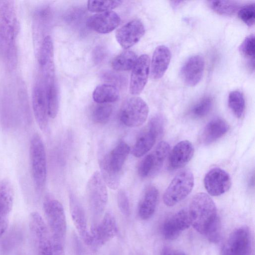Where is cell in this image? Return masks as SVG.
I'll list each match as a JSON object with an SVG mask.
<instances>
[{"label": "cell", "mask_w": 255, "mask_h": 255, "mask_svg": "<svg viewBox=\"0 0 255 255\" xmlns=\"http://www.w3.org/2000/svg\"><path fill=\"white\" fill-rule=\"evenodd\" d=\"M107 52L106 49L101 46H98L93 50L92 57L94 63L96 64L101 63L106 58Z\"/></svg>", "instance_id": "44"}, {"label": "cell", "mask_w": 255, "mask_h": 255, "mask_svg": "<svg viewBox=\"0 0 255 255\" xmlns=\"http://www.w3.org/2000/svg\"><path fill=\"white\" fill-rule=\"evenodd\" d=\"M0 114L4 124L11 123L15 115L13 99L10 94L4 91L0 97Z\"/></svg>", "instance_id": "30"}, {"label": "cell", "mask_w": 255, "mask_h": 255, "mask_svg": "<svg viewBox=\"0 0 255 255\" xmlns=\"http://www.w3.org/2000/svg\"><path fill=\"white\" fill-rule=\"evenodd\" d=\"M38 61L42 75L55 74L53 44L50 35L45 36L42 41L39 51Z\"/></svg>", "instance_id": "22"}, {"label": "cell", "mask_w": 255, "mask_h": 255, "mask_svg": "<svg viewBox=\"0 0 255 255\" xmlns=\"http://www.w3.org/2000/svg\"><path fill=\"white\" fill-rule=\"evenodd\" d=\"M175 255H188L185 253L183 252H176Z\"/></svg>", "instance_id": "47"}, {"label": "cell", "mask_w": 255, "mask_h": 255, "mask_svg": "<svg viewBox=\"0 0 255 255\" xmlns=\"http://www.w3.org/2000/svg\"><path fill=\"white\" fill-rule=\"evenodd\" d=\"M130 151L124 141L119 143L100 161L101 175L107 186L116 190L120 185L122 170Z\"/></svg>", "instance_id": "2"}, {"label": "cell", "mask_w": 255, "mask_h": 255, "mask_svg": "<svg viewBox=\"0 0 255 255\" xmlns=\"http://www.w3.org/2000/svg\"><path fill=\"white\" fill-rule=\"evenodd\" d=\"M250 243V233L244 227L234 231L222 248L221 255H245Z\"/></svg>", "instance_id": "13"}, {"label": "cell", "mask_w": 255, "mask_h": 255, "mask_svg": "<svg viewBox=\"0 0 255 255\" xmlns=\"http://www.w3.org/2000/svg\"><path fill=\"white\" fill-rule=\"evenodd\" d=\"M17 22L13 1L0 3V57L9 71L16 67L18 62L16 37Z\"/></svg>", "instance_id": "1"}, {"label": "cell", "mask_w": 255, "mask_h": 255, "mask_svg": "<svg viewBox=\"0 0 255 255\" xmlns=\"http://www.w3.org/2000/svg\"><path fill=\"white\" fill-rule=\"evenodd\" d=\"M121 22L120 16L109 11L98 13L89 17L86 25L90 29L101 34L108 33L117 28Z\"/></svg>", "instance_id": "18"}, {"label": "cell", "mask_w": 255, "mask_h": 255, "mask_svg": "<svg viewBox=\"0 0 255 255\" xmlns=\"http://www.w3.org/2000/svg\"><path fill=\"white\" fill-rule=\"evenodd\" d=\"M120 92L116 86L111 84L99 85L93 92V98L97 104H109L119 100Z\"/></svg>", "instance_id": "27"}, {"label": "cell", "mask_w": 255, "mask_h": 255, "mask_svg": "<svg viewBox=\"0 0 255 255\" xmlns=\"http://www.w3.org/2000/svg\"><path fill=\"white\" fill-rule=\"evenodd\" d=\"M32 105L34 116L39 128L45 131L48 125V115L45 87L39 78L33 89Z\"/></svg>", "instance_id": "11"}, {"label": "cell", "mask_w": 255, "mask_h": 255, "mask_svg": "<svg viewBox=\"0 0 255 255\" xmlns=\"http://www.w3.org/2000/svg\"><path fill=\"white\" fill-rule=\"evenodd\" d=\"M228 105L237 118H241L245 110V100L243 94L239 91L231 92L228 97Z\"/></svg>", "instance_id": "33"}, {"label": "cell", "mask_w": 255, "mask_h": 255, "mask_svg": "<svg viewBox=\"0 0 255 255\" xmlns=\"http://www.w3.org/2000/svg\"><path fill=\"white\" fill-rule=\"evenodd\" d=\"M194 153V148L190 141L184 140L178 142L169 153V167L172 169L183 167L191 159Z\"/></svg>", "instance_id": "21"}, {"label": "cell", "mask_w": 255, "mask_h": 255, "mask_svg": "<svg viewBox=\"0 0 255 255\" xmlns=\"http://www.w3.org/2000/svg\"><path fill=\"white\" fill-rule=\"evenodd\" d=\"M113 113V107L109 104H97L92 109L93 121L98 124H105L110 120Z\"/></svg>", "instance_id": "34"}, {"label": "cell", "mask_w": 255, "mask_h": 255, "mask_svg": "<svg viewBox=\"0 0 255 255\" xmlns=\"http://www.w3.org/2000/svg\"><path fill=\"white\" fill-rule=\"evenodd\" d=\"M208 3L213 11L223 15H232L240 8L239 3L233 0H212Z\"/></svg>", "instance_id": "32"}, {"label": "cell", "mask_w": 255, "mask_h": 255, "mask_svg": "<svg viewBox=\"0 0 255 255\" xmlns=\"http://www.w3.org/2000/svg\"><path fill=\"white\" fill-rule=\"evenodd\" d=\"M164 124L163 116L161 115H156L150 119L147 127L153 130L160 136L163 133Z\"/></svg>", "instance_id": "43"}, {"label": "cell", "mask_w": 255, "mask_h": 255, "mask_svg": "<svg viewBox=\"0 0 255 255\" xmlns=\"http://www.w3.org/2000/svg\"><path fill=\"white\" fill-rule=\"evenodd\" d=\"M171 56L169 49L165 45H159L155 48L150 65L151 78L157 80L164 75L169 65Z\"/></svg>", "instance_id": "23"}, {"label": "cell", "mask_w": 255, "mask_h": 255, "mask_svg": "<svg viewBox=\"0 0 255 255\" xmlns=\"http://www.w3.org/2000/svg\"><path fill=\"white\" fill-rule=\"evenodd\" d=\"M138 175L145 178L153 175V165L151 153L146 155L140 162L138 167Z\"/></svg>", "instance_id": "40"}, {"label": "cell", "mask_w": 255, "mask_h": 255, "mask_svg": "<svg viewBox=\"0 0 255 255\" xmlns=\"http://www.w3.org/2000/svg\"><path fill=\"white\" fill-rule=\"evenodd\" d=\"M159 135L148 127L137 138L131 150L136 157H140L147 153L154 145Z\"/></svg>", "instance_id": "26"}, {"label": "cell", "mask_w": 255, "mask_h": 255, "mask_svg": "<svg viewBox=\"0 0 255 255\" xmlns=\"http://www.w3.org/2000/svg\"><path fill=\"white\" fill-rule=\"evenodd\" d=\"M129 83V92L138 95L143 90L147 81L150 70V58L148 55L142 54L137 58L132 69Z\"/></svg>", "instance_id": "17"}, {"label": "cell", "mask_w": 255, "mask_h": 255, "mask_svg": "<svg viewBox=\"0 0 255 255\" xmlns=\"http://www.w3.org/2000/svg\"><path fill=\"white\" fill-rule=\"evenodd\" d=\"M29 227L36 244L38 255H54L49 230L38 213L34 212L30 214Z\"/></svg>", "instance_id": "9"}, {"label": "cell", "mask_w": 255, "mask_h": 255, "mask_svg": "<svg viewBox=\"0 0 255 255\" xmlns=\"http://www.w3.org/2000/svg\"><path fill=\"white\" fill-rule=\"evenodd\" d=\"M49 117L54 119L58 112L59 100L58 90L55 81L44 84Z\"/></svg>", "instance_id": "29"}, {"label": "cell", "mask_w": 255, "mask_h": 255, "mask_svg": "<svg viewBox=\"0 0 255 255\" xmlns=\"http://www.w3.org/2000/svg\"><path fill=\"white\" fill-rule=\"evenodd\" d=\"M221 226L219 218L207 232L206 236L208 240L212 243H216L219 242L221 237Z\"/></svg>", "instance_id": "42"}, {"label": "cell", "mask_w": 255, "mask_h": 255, "mask_svg": "<svg viewBox=\"0 0 255 255\" xmlns=\"http://www.w3.org/2000/svg\"><path fill=\"white\" fill-rule=\"evenodd\" d=\"M30 168L33 183L37 191L44 188L47 178V160L44 144L39 134L31 137L29 146Z\"/></svg>", "instance_id": "5"}, {"label": "cell", "mask_w": 255, "mask_h": 255, "mask_svg": "<svg viewBox=\"0 0 255 255\" xmlns=\"http://www.w3.org/2000/svg\"><path fill=\"white\" fill-rule=\"evenodd\" d=\"M204 66V60L201 56L196 55L190 57L180 70L183 82L190 87L196 85L202 78Z\"/></svg>", "instance_id": "19"}, {"label": "cell", "mask_w": 255, "mask_h": 255, "mask_svg": "<svg viewBox=\"0 0 255 255\" xmlns=\"http://www.w3.org/2000/svg\"><path fill=\"white\" fill-rule=\"evenodd\" d=\"M117 203L121 212L125 216H129V202L128 196L124 190L121 189L119 191L117 194Z\"/></svg>", "instance_id": "41"}, {"label": "cell", "mask_w": 255, "mask_h": 255, "mask_svg": "<svg viewBox=\"0 0 255 255\" xmlns=\"http://www.w3.org/2000/svg\"><path fill=\"white\" fill-rule=\"evenodd\" d=\"M158 198V190L155 186H149L145 190L138 207V216L142 220H148L152 216Z\"/></svg>", "instance_id": "24"}, {"label": "cell", "mask_w": 255, "mask_h": 255, "mask_svg": "<svg viewBox=\"0 0 255 255\" xmlns=\"http://www.w3.org/2000/svg\"><path fill=\"white\" fill-rule=\"evenodd\" d=\"M13 199L12 185L8 179H4L0 182V238L7 229Z\"/></svg>", "instance_id": "16"}, {"label": "cell", "mask_w": 255, "mask_h": 255, "mask_svg": "<svg viewBox=\"0 0 255 255\" xmlns=\"http://www.w3.org/2000/svg\"><path fill=\"white\" fill-rule=\"evenodd\" d=\"M188 211L191 225L203 235L206 234L218 218L214 201L210 196L203 192L194 196Z\"/></svg>", "instance_id": "3"}, {"label": "cell", "mask_w": 255, "mask_h": 255, "mask_svg": "<svg viewBox=\"0 0 255 255\" xmlns=\"http://www.w3.org/2000/svg\"><path fill=\"white\" fill-rule=\"evenodd\" d=\"M238 15L239 18L249 26L254 25L255 20V4H246L240 8Z\"/></svg>", "instance_id": "39"}, {"label": "cell", "mask_w": 255, "mask_h": 255, "mask_svg": "<svg viewBox=\"0 0 255 255\" xmlns=\"http://www.w3.org/2000/svg\"><path fill=\"white\" fill-rule=\"evenodd\" d=\"M145 33L142 22L139 19L132 20L116 32L117 42L124 49H128L137 43Z\"/></svg>", "instance_id": "14"}, {"label": "cell", "mask_w": 255, "mask_h": 255, "mask_svg": "<svg viewBox=\"0 0 255 255\" xmlns=\"http://www.w3.org/2000/svg\"><path fill=\"white\" fill-rule=\"evenodd\" d=\"M190 225L188 210L182 209L164 222L161 228L162 235L166 240H173L176 239L183 231L189 228Z\"/></svg>", "instance_id": "15"}, {"label": "cell", "mask_w": 255, "mask_h": 255, "mask_svg": "<svg viewBox=\"0 0 255 255\" xmlns=\"http://www.w3.org/2000/svg\"><path fill=\"white\" fill-rule=\"evenodd\" d=\"M229 129V126L224 120L214 119L205 127L202 135V141L205 144H211L222 137Z\"/></svg>", "instance_id": "25"}, {"label": "cell", "mask_w": 255, "mask_h": 255, "mask_svg": "<svg viewBox=\"0 0 255 255\" xmlns=\"http://www.w3.org/2000/svg\"><path fill=\"white\" fill-rule=\"evenodd\" d=\"M43 209L49 228L53 250L64 249L67 223L62 204L56 199H48L44 202Z\"/></svg>", "instance_id": "4"}, {"label": "cell", "mask_w": 255, "mask_h": 255, "mask_svg": "<svg viewBox=\"0 0 255 255\" xmlns=\"http://www.w3.org/2000/svg\"><path fill=\"white\" fill-rule=\"evenodd\" d=\"M18 106L23 118L29 122L31 118L27 91L24 87H20L17 93Z\"/></svg>", "instance_id": "38"}, {"label": "cell", "mask_w": 255, "mask_h": 255, "mask_svg": "<svg viewBox=\"0 0 255 255\" xmlns=\"http://www.w3.org/2000/svg\"><path fill=\"white\" fill-rule=\"evenodd\" d=\"M194 184V175L190 170L180 171L174 177L164 193V204L171 207L184 200L192 191Z\"/></svg>", "instance_id": "6"}, {"label": "cell", "mask_w": 255, "mask_h": 255, "mask_svg": "<svg viewBox=\"0 0 255 255\" xmlns=\"http://www.w3.org/2000/svg\"><path fill=\"white\" fill-rule=\"evenodd\" d=\"M103 77L105 80L111 82L115 84H122L124 80L121 75L113 72H106L103 74ZM116 86V85H115Z\"/></svg>", "instance_id": "45"}, {"label": "cell", "mask_w": 255, "mask_h": 255, "mask_svg": "<svg viewBox=\"0 0 255 255\" xmlns=\"http://www.w3.org/2000/svg\"><path fill=\"white\" fill-rule=\"evenodd\" d=\"M137 59L135 53L126 51L115 57L112 60V68L117 71H126L132 69Z\"/></svg>", "instance_id": "28"}, {"label": "cell", "mask_w": 255, "mask_h": 255, "mask_svg": "<svg viewBox=\"0 0 255 255\" xmlns=\"http://www.w3.org/2000/svg\"><path fill=\"white\" fill-rule=\"evenodd\" d=\"M122 2L121 0H88L87 8L91 12L102 13L111 11L120 6Z\"/></svg>", "instance_id": "37"}, {"label": "cell", "mask_w": 255, "mask_h": 255, "mask_svg": "<svg viewBox=\"0 0 255 255\" xmlns=\"http://www.w3.org/2000/svg\"><path fill=\"white\" fill-rule=\"evenodd\" d=\"M86 189L92 213L95 218H99L105 211L108 201L107 185L100 172L96 171L91 175Z\"/></svg>", "instance_id": "8"}, {"label": "cell", "mask_w": 255, "mask_h": 255, "mask_svg": "<svg viewBox=\"0 0 255 255\" xmlns=\"http://www.w3.org/2000/svg\"><path fill=\"white\" fill-rule=\"evenodd\" d=\"M213 105V98L210 96H205L192 107L190 112V114L194 118H202L209 114Z\"/></svg>", "instance_id": "35"}, {"label": "cell", "mask_w": 255, "mask_h": 255, "mask_svg": "<svg viewBox=\"0 0 255 255\" xmlns=\"http://www.w3.org/2000/svg\"><path fill=\"white\" fill-rule=\"evenodd\" d=\"M244 57L248 60L251 68L254 69L255 54V39L254 34H251L244 40L239 48Z\"/></svg>", "instance_id": "36"}, {"label": "cell", "mask_w": 255, "mask_h": 255, "mask_svg": "<svg viewBox=\"0 0 255 255\" xmlns=\"http://www.w3.org/2000/svg\"><path fill=\"white\" fill-rule=\"evenodd\" d=\"M69 205L73 223L80 236L87 245L91 246V236L84 210L76 197L72 193L69 195Z\"/></svg>", "instance_id": "20"}, {"label": "cell", "mask_w": 255, "mask_h": 255, "mask_svg": "<svg viewBox=\"0 0 255 255\" xmlns=\"http://www.w3.org/2000/svg\"><path fill=\"white\" fill-rule=\"evenodd\" d=\"M204 184L210 195L218 196L230 189L231 179L229 174L224 170L215 167L206 173L204 179Z\"/></svg>", "instance_id": "12"}, {"label": "cell", "mask_w": 255, "mask_h": 255, "mask_svg": "<svg viewBox=\"0 0 255 255\" xmlns=\"http://www.w3.org/2000/svg\"><path fill=\"white\" fill-rule=\"evenodd\" d=\"M176 252L171 248L168 247H164L162 251L161 255H175Z\"/></svg>", "instance_id": "46"}, {"label": "cell", "mask_w": 255, "mask_h": 255, "mask_svg": "<svg viewBox=\"0 0 255 255\" xmlns=\"http://www.w3.org/2000/svg\"><path fill=\"white\" fill-rule=\"evenodd\" d=\"M117 233L118 226L115 216L112 213L107 212L101 222L91 229V246H103L114 238Z\"/></svg>", "instance_id": "10"}, {"label": "cell", "mask_w": 255, "mask_h": 255, "mask_svg": "<svg viewBox=\"0 0 255 255\" xmlns=\"http://www.w3.org/2000/svg\"><path fill=\"white\" fill-rule=\"evenodd\" d=\"M149 113L146 103L141 98L133 96L123 102L119 113L120 121L129 128L138 127L146 121Z\"/></svg>", "instance_id": "7"}, {"label": "cell", "mask_w": 255, "mask_h": 255, "mask_svg": "<svg viewBox=\"0 0 255 255\" xmlns=\"http://www.w3.org/2000/svg\"><path fill=\"white\" fill-rule=\"evenodd\" d=\"M169 152V144L166 141H162L159 142L153 151L150 153L153 165L154 174L161 168Z\"/></svg>", "instance_id": "31"}]
</instances>
